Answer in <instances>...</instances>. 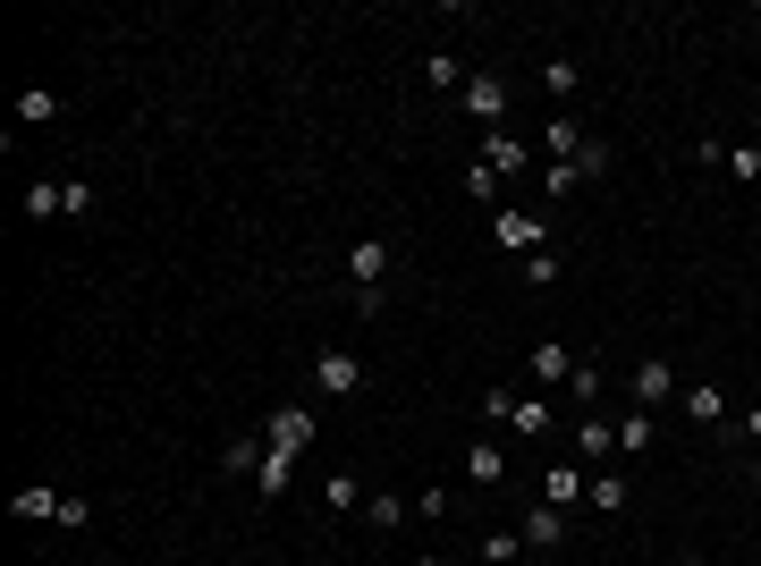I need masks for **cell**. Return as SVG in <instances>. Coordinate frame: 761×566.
I'll return each instance as SVG.
<instances>
[{
	"label": "cell",
	"instance_id": "cell-25",
	"mask_svg": "<svg viewBox=\"0 0 761 566\" xmlns=\"http://www.w3.org/2000/svg\"><path fill=\"white\" fill-rule=\"evenodd\" d=\"M423 85H466V68L448 60V51H432V60H423Z\"/></svg>",
	"mask_w": 761,
	"mask_h": 566
},
{
	"label": "cell",
	"instance_id": "cell-29",
	"mask_svg": "<svg viewBox=\"0 0 761 566\" xmlns=\"http://www.w3.org/2000/svg\"><path fill=\"white\" fill-rule=\"evenodd\" d=\"M17 516H60V491H17Z\"/></svg>",
	"mask_w": 761,
	"mask_h": 566
},
{
	"label": "cell",
	"instance_id": "cell-24",
	"mask_svg": "<svg viewBox=\"0 0 761 566\" xmlns=\"http://www.w3.org/2000/svg\"><path fill=\"white\" fill-rule=\"evenodd\" d=\"M601 169H609V144H601V135H584V153H575V178H601Z\"/></svg>",
	"mask_w": 761,
	"mask_h": 566
},
{
	"label": "cell",
	"instance_id": "cell-7",
	"mask_svg": "<svg viewBox=\"0 0 761 566\" xmlns=\"http://www.w3.org/2000/svg\"><path fill=\"white\" fill-rule=\"evenodd\" d=\"M677 389H686V380L668 373L660 355H652V364H634V406H643V414H652V406H668V398H677Z\"/></svg>",
	"mask_w": 761,
	"mask_h": 566
},
{
	"label": "cell",
	"instance_id": "cell-14",
	"mask_svg": "<svg viewBox=\"0 0 761 566\" xmlns=\"http://www.w3.org/2000/svg\"><path fill=\"white\" fill-rule=\"evenodd\" d=\"M584 507H601V516H618V507H627V482H618V473H593V482H584Z\"/></svg>",
	"mask_w": 761,
	"mask_h": 566
},
{
	"label": "cell",
	"instance_id": "cell-10",
	"mask_svg": "<svg viewBox=\"0 0 761 566\" xmlns=\"http://www.w3.org/2000/svg\"><path fill=\"white\" fill-rule=\"evenodd\" d=\"M466 110H475V119H507V76H466Z\"/></svg>",
	"mask_w": 761,
	"mask_h": 566
},
{
	"label": "cell",
	"instance_id": "cell-18",
	"mask_svg": "<svg viewBox=\"0 0 761 566\" xmlns=\"http://www.w3.org/2000/svg\"><path fill=\"white\" fill-rule=\"evenodd\" d=\"M414 507L407 499H364V524H373V533H398V524H407Z\"/></svg>",
	"mask_w": 761,
	"mask_h": 566
},
{
	"label": "cell",
	"instance_id": "cell-30",
	"mask_svg": "<svg viewBox=\"0 0 761 566\" xmlns=\"http://www.w3.org/2000/svg\"><path fill=\"white\" fill-rule=\"evenodd\" d=\"M728 178H761V153H753V144H728Z\"/></svg>",
	"mask_w": 761,
	"mask_h": 566
},
{
	"label": "cell",
	"instance_id": "cell-2",
	"mask_svg": "<svg viewBox=\"0 0 761 566\" xmlns=\"http://www.w3.org/2000/svg\"><path fill=\"white\" fill-rule=\"evenodd\" d=\"M314 432H321V423H314L305 406H271V414H262V440L280 448V457H305V448H314Z\"/></svg>",
	"mask_w": 761,
	"mask_h": 566
},
{
	"label": "cell",
	"instance_id": "cell-3",
	"mask_svg": "<svg viewBox=\"0 0 761 566\" xmlns=\"http://www.w3.org/2000/svg\"><path fill=\"white\" fill-rule=\"evenodd\" d=\"M314 389L321 398H355V389H364V364H355L348 346H321L314 355Z\"/></svg>",
	"mask_w": 761,
	"mask_h": 566
},
{
	"label": "cell",
	"instance_id": "cell-21",
	"mask_svg": "<svg viewBox=\"0 0 761 566\" xmlns=\"http://www.w3.org/2000/svg\"><path fill=\"white\" fill-rule=\"evenodd\" d=\"M584 187V178H575V161H550V169H541V194H550V203H559V194H575Z\"/></svg>",
	"mask_w": 761,
	"mask_h": 566
},
{
	"label": "cell",
	"instance_id": "cell-31",
	"mask_svg": "<svg viewBox=\"0 0 761 566\" xmlns=\"http://www.w3.org/2000/svg\"><path fill=\"white\" fill-rule=\"evenodd\" d=\"M745 432H753V440H761V406H753V414H745Z\"/></svg>",
	"mask_w": 761,
	"mask_h": 566
},
{
	"label": "cell",
	"instance_id": "cell-5",
	"mask_svg": "<svg viewBox=\"0 0 761 566\" xmlns=\"http://www.w3.org/2000/svg\"><path fill=\"white\" fill-rule=\"evenodd\" d=\"M609 457H618V423H601V414H584V423H575V465H593V473H601Z\"/></svg>",
	"mask_w": 761,
	"mask_h": 566
},
{
	"label": "cell",
	"instance_id": "cell-4",
	"mask_svg": "<svg viewBox=\"0 0 761 566\" xmlns=\"http://www.w3.org/2000/svg\"><path fill=\"white\" fill-rule=\"evenodd\" d=\"M491 237H500L507 253H541V246H550V228H541V212H500V221H491Z\"/></svg>",
	"mask_w": 761,
	"mask_h": 566
},
{
	"label": "cell",
	"instance_id": "cell-1",
	"mask_svg": "<svg viewBox=\"0 0 761 566\" xmlns=\"http://www.w3.org/2000/svg\"><path fill=\"white\" fill-rule=\"evenodd\" d=\"M389 271H398V246H389V237H355L348 280L364 287V296H389Z\"/></svg>",
	"mask_w": 761,
	"mask_h": 566
},
{
	"label": "cell",
	"instance_id": "cell-33",
	"mask_svg": "<svg viewBox=\"0 0 761 566\" xmlns=\"http://www.w3.org/2000/svg\"><path fill=\"white\" fill-rule=\"evenodd\" d=\"M686 566H694V558H686Z\"/></svg>",
	"mask_w": 761,
	"mask_h": 566
},
{
	"label": "cell",
	"instance_id": "cell-12",
	"mask_svg": "<svg viewBox=\"0 0 761 566\" xmlns=\"http://www.w3.org/2000/svg\"><path fill=\"white\" fill-rule=\"evenodd\" d=\"M482 169H491V178H516V169H525V144H516V135H491V144H482Z\"/></svg>",
	"mask_w": 761,
	"mask_h": 566
},
{
	"label": "cell",
	"instance_id": "cell-8",
	"mask_svg": "<svg viewBox=\"0 0 761 566\" xmlns=\"http://www.w3.org/2000/svg\"><path fill=\"white\" fill-rule=\"evenodd\" d=\"M516 533H525V550H559V541H567V507H525V524H516Z\"/></svg>",
	"mask_w": 761,
	"mask_h": 566
},
{
	"label": "cell",
	"instance_id": "cell-16",
	"mask_svg": "<svg viewBox=\"0 0 761 566\" xmlns=\"http://www.w3.org/2000/svg\"><path fill=\"white\" fill-rule=\"evenodd\" d=\"M288 473H296V457H280V448H271V457L254 465V491H262V499H280V491H288Z\"/></svg>",
	"mask_w": 761,
	"mask_h": 566
},
{
	"label": "cell",
	"instance_id": "cell-26",
	"mask_svg": "<svg viewBox=\"0 0 761 566\" xmlns=\"http://www.w3.org/2000/svg\"><path fill=\"white\" fill-rule=\"evenodd\" d=\"M550 280H559V253H550V246L525 253V287H550Z\"/></svg>",
	"mask_w": 761,
	"mask_h": 566
},
{
	"label": "cell",
	"instance_id": "cell-17",
	"mask_svg": "<svg viewBox=\"0 0 761 566\" xmlns=\"http://www.w3.org/2000/svg\"><path fill=\"white\" fill-rule=\"evenodd\" d=\"M652 440H660V423H652V414L634 406L627 423H618V448H627V457H643V448H652Z\"/></svg>",
	"mask_w": 761,
	"mask_h": 566
},
{
	"label": "cell",
	"instance_id": "cell-6",
	"mask_svg": "<svg viewBox=\"0 0 761 566\" xmlns=\"http://www.w3.org/2000/svg\"><path fill=\"white\" fill-rule=\"evenodd\" d=\"M677 398H686V414H694L702 432H728V398H719V380H686Z\"/></svg>",
	"mask_w": 761,
	"mask_h": 566
},
{
	"label": "cell",
	"instance_id": "cell-23",
	"mask_svg": "<svg viewBox=\"0 0 761 566\" xmlns=\"http://www.w3.org/2000/svg\"><path fill=\"white\" fill-rule=\"evenodd\" d=\"M516 550H525V533H482V566H507Z\"/></svg>",
	"mask_w": 761,
	"mask_h": 566
},
{
	"label": "cell",
	"instance_id": "cell-19",
	"mask_svg": "<svg viewBox=\"0 0 761 566\" xmlns=\"http://www.w3.org/2000/svg\"><path fill=\"white\" fill-rule=\"evenodd\" d=\"M507 423H516V432H550L559 414H550V398H516V414H507Z\"/></svg>",
	"mask_w": 761,
	"mask_h": 566
},
{
	"label": "cell",
	"instance_id": "cell-13",
	"mask_svg": "<svg viewBox=\"0 0 761 566\" xmlns=\"http://www.w3.org/2000/svg\"><path fill=\"white\" fill-rule=\"evenodd\" d=\"M60 212H68V187L34 178V187H26V221H60Z\"/></svg>",
	"mask_w": 761,
	"mask_h": 566
},
{
	"label": "cell",
	"instance_id": "cell-32",
	"mask_svg": "<svg viewBox=\"0 0 761 566\" xmlns=\"http://www.w3.org/2000/svg\"><path fill=\"white\" fill-rule=\"evenodd\" d=\"M414 566H441V558H414Z\"/></svg>",
	"mask_w": 761,
	"mask_h": 566
},
{
	"label": "cell",
	"instance_id": "cell-28",
	"mask_svg": "<svg viewBox=\"0 0 761 566\" xmlns=\"http://www.w3.org/2000/svg\"><path fill=\"white\" fill-rule=\"evenodd\" d=\"M567 389H575V406H593V398H601V373H593V364H575Z\"/></svg>",
	"mask_w": 761,
	"mask_h": 566
},
{
	"label": "cell",
	"instance_id": "cell-20",
	"mask_svg": "<svg viewBox=\"0 0 761 566\" xmlns=\"http://www.w3.org/2000/svg\"><path fill=\"white\" fill-rule=\"evenodd\" d=\"M584 153V127L575 119H550V161H575Z\"/></svg>",
	"mask_w": 761,
	"mask_h": 566
},
{
	"label": "cell",
	"instance_id": "cell-27",
	"mask_svg": "<svg viewBox=\"0 0 761 566\" xmlns=\"http://www.w3.org/2000/svg\"><path fill=\"white\" fill-rule=\"evenodd\" d=\"M321 507H339V516H355V482H348V473H330V482H321Z\"/></svg>",
	"mask_w": 761,
	"mask_h": 566
},
{
	"label": "cell",
	"instance_id": "cell-9",
	"mask_svg": "<svg viewBox=\"0 0 761 566\" xmlns=\"http://www.w3.org/2000/svg\"><path fill=\"white\" fill-rule=\"evenodd\" d=\"M584 482H593V465H550L541 473V499L550 507H584Z\"/></svg>",
	"mask_w": 761,
	"mask_h": 566
},
{
	"label": "cell",
	"instance_id": "cell-15",
	"mask_svg": "<svg viewBox=\"0 0 761 566\" xmlns=\"http://www.w3.org/2000/svg\"><path fill=\"white\" fill-rule=\"evenodd\" d=\"M466 473H475V482H491V491H500V482H507V457H500V448H491V440H475V448H466Z\"/></svg>",
	"mask_w": 761,
	"mask_h": 566
},
{
	"label": "cell",
	"instance_id": "cell-22",
	"mask_svg": "<svg viewBox=\"0 0 761 566\" xmlns=\"http://www.w3.org/2000/svg\"><path fill=\"white\" fill-rule=\"evenodd\" d=\"M17 119L43 127V119H60V94H17Z\"/></svg>",
	"mask_w": 761,
	"mask_h": 566
},
{
	"label": "cell",
	"instance_id": "cell-11",
	"mask_svg": "<svg viewBox=\"0 0 761 566\" xmlns=\"http://www.w3.org/2000/svg\"><path fill=\"white\" fill-rule=\"evenodd\" d=\"M525 373H534V380H541V389H559V380H567V373H575V355H567V346H559V339H541V346H534V355H525Z\"/></svg>",
	"mask_w": 761,
	"mask_h": 566
}]
</instances>
